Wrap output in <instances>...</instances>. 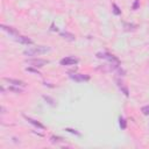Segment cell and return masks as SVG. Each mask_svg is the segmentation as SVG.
<instances>
[{
	"label": "cell",
	"instance_id": "cell-1",
	"mask_svg": "<svg viewBox=\"0 0 149 149\" xmlns=\"http://www.w3.org/2000/svg\"><path fill=\"white\" fill-rule=\"evenodd\" d=\"M50 51V48L49 47H45V45H37V47H31V48H28L24 50V55L26 56H37V55H42V54H45Z\"/></svg>",
	"mask_w": 149,
	"mask_h": 149
},
{
	"label": "cell",
	"instance_id": "cell-2",
	"mask_svg": "<svg viewBox=\"0 0 149 149\" xmlns=\"http://www.w3.org/2000/svg\"><path fill=\"white\" fill-rule=\"evenodd\" d=\"M97 57L100 58V59H106V61H108L109 63H114V64H119V65H120V59H119L118 57H115L114 55L109 54V52H106V51H104V52H98V54H97Z\"/></svg>",
	"mask_w": 149,
	"mask_h": 149
},
{
	"label": "cell",
	"instance_id": "cell-3",
	"mask_svg": "<svg viewBox=\"0 0 149 149\" xmlns=\"http://www.w3.org/2000/svg\"><path fill=\"white\" fill-rule=\"evenodd\" d=\"M69 77L77 81V83H83V81H87L90 80V76L88 74H84V73H76V72H69Z\"/></svg>",
	"mask_w": 149,
	"mask_h": 149
},
{
	"label": "cell",
	"instance_id": "cell-4",
	"mask_svg": "<svg viewBox=\"0 0 149 149\" xmlns=\"http://www.w3.org/2000/svg\"><path fill=\"white\" fill-rule=\"evenodd\" d=\"M26 63L31 65V66H34V68H42V66L47 65L49 63V61L42 59V58H33V59H27Z\"/></svg>",
	"mask_w": 149,
	"mask_h": 149
},
{
	"label": "cell",
	"instance_id": "cell-5",
	"mask_svg": "<svg viewBox=\"0 0 149 149\" xmlns=\"http://www.w3.org/2000/svg\"><path fill=\"white\" fill-rule=\"evenodd\" d=\"M78 62H79V59L78 58H76V57H72V56H68V57H65V58H62L61 61H59V64L61 65H76V64H78Z\"/></svg>",
	"mask_w": 149,
	"mask_h": 149
},
{
	"label": "cell",
	"instance_id": "cell-6",
	"mask_svg": "<svg viewBox=\"0 0 149 149\" xmlns=\"http://www.w3.org/2000/svg\"><path fill=\"white\" fill-rule=\"evenodd\" d=\"M3 81H7L8 84L10 85H14V86H20V87H24L27 84L22 80H19V79H13V78H3Z\"/></svg>",
	"mask_w": 149,
	"mask_h": 149
},
{
	"label": "cell",
	"instance_id": "cell-7",
	"mask_svg": "<svg viewBox=\"0 0 149 149\" xmlns=\"http://www.w3.org/2000/svg\"><path fill=\"white\" fill-rule=\"evenodd\" d=\"M23 118H24L29 123H31L33 126H35V127H37V128H40V129H45V126L42 125L40 121H37V120H35V119H33V118H30V116H27V115H23Z\"/></svg>",
	"mask_w": 149,
	"mask_h": 149
},
{
	"label": "cell",
	"instance_id": "cell-8",
	"mask_svg": "<svg viewBox=\"0 0 149 149\" xmlns=\"http://www.w3.org/2000/svg\"><path fill=\"white\" fill-rule=\"evenodd\" d=\"M115 83H116L118 87L121 90V92H122L126 97H128V95H129V91H128V87L125 85V83H123L122 80H120V79H115Z\"/></svg>",
	"mask_w": 149,
	"mask_h": 149
},
{
	"label": "cell",
	"instance_id": "cell-9",
	"mask_svg": "<svg viewBox=\"0 0 149 149\" xmlns=\"http://www.w3.org/2000/svg\"><path fill=\"white\" fill-rule=\"evenodd\" d=\"M1 29L5 30V31H7L9 35H12V36H14V37H16L17 35H20L19 31H17L15 28H13V27H8V26H5V24H1Z\"/></svg>",
	"mask_w": 149,
	"mask_h": 149
},
{
	"label": "cell",
	"instance_id": "cell-10",
	"mask_svg": "<svg viewBox=\"0 0 149 149\" xmlns=\"http://www.w3.org/2000/svg\"><path fill=\"white\" fill-rule=\"evenodd\" d=\"M15 41H17V42H20L22 44H31L33 43V40H30L27 36H22V35H17L15 37Z\"/></svg>",
	"mask_w": 149,
	"mask_h": 149
},
{
	"label": "cell",
	"instance_id": "cell-11",
	"mask_svg": "<svg viewBox=\"0 0 149 149\" xmlns=\"http://www.w3.org/2000/svg\"><path fill=\"white\" fill-rule=\"evenodd\" d=\"M59 35H61L63 38L69 40V41H74V40H76V36H74L73 34H71V33H68V31H63V33H61Z\"/></svg>",
	"mask_w": 149,
	"mask_h": 149
},
{
	"label": "cell",
	"instance_id": "cell-12",
	"mask_svg": "<svg viewBox=\"0 0 149 149\" xmlns=\"http://www.w3.org/2000/svg\"><path fill=\"white\" fill-rule=\"evenodd\" d=\"M8 91L15 92V93H22V90L20 88V86H14V85H10V86L8 87Z\"/></svg>",
	"mask_w": 149,
	"mask_h": 149
},
{
	"label": "cell",
	"instance_id": "cell-13",
	"mask_svg": "<svg viewBox=\"0 0 149 149\" xmlns=\"http://www.w3.org/2000/svg\"><path fill=\"white\" fill-rule=\"evenodd\" d=\"M43 99H44L50 106H56V101H55L52 98H50L49 95H43Z\"/></svg>",
	"mask_w": 149,
	"mask_h": 149
},
{
	"label": "cell",
	"instance_id": "cell-14",
	"mask_svg": "<svg viewBox=\"0 0 149 149\" xmlns=\"http://www.w3.org/2000/svg\"><path fill=\"white\" fill-rule=\"evenodd\" d=\"M50 140H51L52 143H63V142H64V140H63L62 137H59V136H55V135H52V136L50 137Z\"/></svg>",
	"mask_w": 149,
	"mask_h": 149
},
{
	"label": "cell",
	"instance_id": "cell-15",
	"mask_svg": "<svg viewBox=\"0 0 149 149\" xmlns=\"http://www.w3.org/2000/svg\"><path fill=\"white\" fill-rule=\"evenodd\" d=\"M112 10H113V13H114L115 15H120V14H121V9L119 8V6H118L116 3H113V5H112Z\"/></svg>",
	"mask_w": 149,
	"mask_h": 149
},
{
	"label": "cell",
	"instance_id": "cell-16",
	"mask_svg": "<svg viewBox=\"0 0 149 149\" xmlns=\"http://www.w3.org/2000/svg\"><path fill=\"white\" fill-rule=\"evenodd\" d=\"M119 125H120L121 129H126V128H127V122H126L125 118H122V116L119 118Z\"/></svg>",
	"mask_w": 149,
	"mask_h": 149
},
{
	"label": "cell",
	"instance_id": "cell-17",
	"mask_svg": "<svg viewBox=\"0 0 149 149\" xmlns=\"http://www.w3.org/2000/svg\"><path fill=\"white\" fill-rule=\"evenodd\" d=\"M65 132H68V133H71V134H74V135H77V136H80L81 134L78 132V130H76V129H72V128H65Z\"/></svg>",
	"mask_w": 149,
	"mask_h": 149
},
{
	"label": "cell",
	"instance_id": "cell-18",
	"mask_svg": "<svg viewBox=\"0 0 149 149\" xmlns=\"http://www.w3.org/2000/svg\"><path fill=\"white\" fill-rule=\"evenodd\" d=\"M123 27H125V29H126V30H134V29L136 28V24H129V23H125V24H123Z\"/></svg>",
	"mask_w": 149,
	"mask_h": 149
},
{
	"label": "cell",
	"instance_id": "cell-19",
	"mask_svg": "<svg viewBox=\"0 0 149 149\" xmlns=\"http://www.w3.org/2000/svg\"><path fill=\"white\" fill-rule=\"evenodd\" d=\"M141 112H142L144 115H149V105L143 106V107L141 108Z\"/></svg>",
	"mask_w": 149,
	"mask_h": 149
},
{
	"label": "cell",
	"instance_id": "cell-20",
	"mask_svg": "<svg viewBox=\"0 0 149 149\" xmlns=\"http://www.w3.org/2000/svg\"><path fill=\"white\" fill-rule=\"evenodd\" d=\"M139 6H140V0H135L134 3H133V9L136 10V9L139 8Z\"/></svg>",
	"mask_w": 149,
	"mask_h": 149
},
{
	"label": "cell",
	"instance_id": "cell-21",
	"mask_svg": "<svg viewBox=\"0 0 149 149\" xmlns=\"http://www.w3.org/2000/svg\"><path fill=\"white\" fill-rule=\"evenodd\" d=\"M27 71L28 72H33V73H36V74H41L37 70H35V69H33V68H27Z\"/></svg>",
	"mask_w": 149,
	"mask_h": 149
}]
</instances>
